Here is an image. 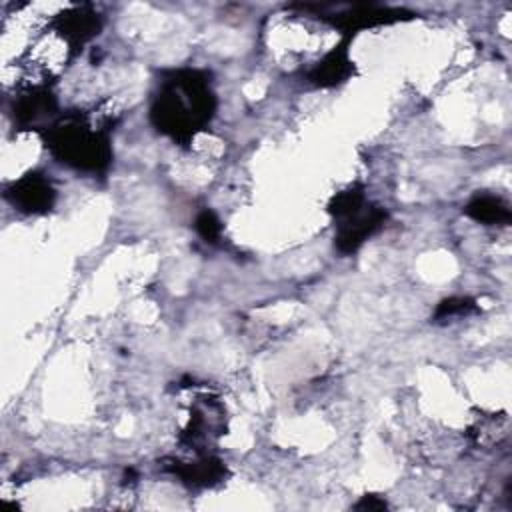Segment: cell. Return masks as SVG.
Returning a JSON list of instances; mask_svg holds the SVG:
<instances>
[{
    "mask_svg": "<svg viewBox=\"0 0 512 512\" xmlns=\"http://www.w3.org/2000/svg\"><path fill=\"white\" fill-rule=\"evenodd\" d=\"M6 200L24 214H46L54 208L56 188L40 172H28L14 180L6 192Z\"/></svg>",
    "mask_w": 512,
    "mask_h": 512,
    "instance_id": "277c9868",
    "label": "cell"
},
{
    "mask_svg": "<svg viewBox=\"0 0 512 512\" xmlns=\"http://www.w3.org/2000/svg\"><path fill=\"white\" fill-rule=\"evenodd\" d=\"M216 94L208 74L196 68L170 70L150 106L152 126L176 144H190L216 114Z\"/></svg>",
    "mask_w": 512,
    "mask_h": 512,
    "instance_id": "6da1fadb",
    "label": "cell"
},
{
    "mask_svg": "<svg viewBox=\"0 0 512 512\" xmlns=\"http://www.w3.org/2000/svg\"><path fill=\"white\" fill-rule=\"evenodd\" d=\"M12 116L20 128H42L58 118V100L46 86H34L18 94L12 104Z\"/></svg>",
    "mask_w": 512,
    "mask_h": 512,
    "instance_id": "8992f818",
    "label": "cell"
},
{
    "mask_svg": "<svg viewBox=\"0 0 512 512\" xmlns=\"http://www.w3.org/2000/svg\"><path fill=\"white\" fill-rule=\"evenodd\" d=\"M354 60L350 58V36H344L330 52L324 54L308 72L306 82L314 88H334L354 76Z\"/></svg>",
    "mask_w": 512,
    "mask_h": 512,
    "instance_id": "ba28073f",
    "label": "cell"
},
{
    "mask_svg": "<svg viewBox=\"0 0 512 512\" xmlns=\"http://www.w3.org/2000/svg\"><path fill=\"white\" fill-rule=\"evenodd\" d=\"M44 144L52 156L86 174H104L112 162V138L108 124H96L82 112L58 116L44 132Z\"/></svg>",
    "mask_w": 512,
    "mask_h": 512,
    "instance_id": "7a4b0ae2",
    "label": "cell"
},
{
    "mask_svg": "<svg viewBox=\"0 0 512 512\" xmlns=\"http://www.w3.org/2000/svg\"><path fill=\"white\" fill-rule=\"evenodd\" d=\"M194 228H196L198 236H200L204 242H208V244H216V242L220 240V236H222V222H220V218H218L212 210H208V208H204V210L198 212V216H196V220H194Z\"/></svg>",
    "mask_w": 512,
    "mask_h": 512,
    "instance_id": "4fadbf2b",
    "label": "cell"
},
{
    "mask_svg": "<svg viewBox=\"0 0 512 512\" xmlns=\"http://www.w3.org/2000/svg\"><path fill=\"white\" fill-rule=\"evenodd\" d=\"M466 216L480 224H510L512 212L508 202H504L500 196L494 194H476L470 198V202L464 206Z\"/></svg>",
    "mask_w": 512,
    "mask_h": 512,
    "instance_id": "30bf717a",
    "label": "cell"
},
{
    "mask_svg": "<svg viewBox=\"0 0 512 512\" xmlns=\"http://www.w3.org/2000/svg\"><path fill=\"white\" fill-rule=\"evenodd\" d=\"M368 206L366 202V192L360 184H354V186H348L340 192H336L330 200H328V214L336 220V222H342V220H348L352 216H356L358 212H362L364 208Z\"/></svg>",
    "mask_w": 512,
    "mask_h": 512,
    "instance_id": "8fae6325",
    "label": "cell"
},
{
    "mask_svg": "<svg viewBox=\"0 0 512 512\" xmlns=\"http://www.w3.org/2000/svg\"><path fill=\"white\" fill-rule=\"evenodd\" d=\"M388 218V212L382 206L368 204L356 216L338 222L334 236V246L340 254H354L372 234H376Z\"/></svg>",
    "mask_w": 512,
    "mask_h": 512,
    "instance_id": "52a82bcc",
    "label": "cell"
},
{
    "mask_svg": "<svg viewBox=\"0 0 512 512\" xmlns=\"http://www.w3.org/2000/svg\"><path fill=\"white\" fill-rule=\"evenodd\" d=\"M52 28L62 36L68 48L76 54L102 30V16L90 6L80 4L64 10L52 20Z\"/></svg>",
    "mask_w": 512,
    "mask_h": 512,
    "instance_id": "5b68a950",
    "label": "cell"
},
{
    "mask_svg": "<svg viewBox=\"0 0 512 512\" xmlns=\"http://www.w3.org/2000/svg\"><path fill=\"white\" fill-rule=\"evenodd\" d=\"M478 312V306L472 298L468 296H452V298H446L442 300L436 310H434V320L440 322V320H448V318H454V316H468V314H474Z\"/></svg>",
    "mask_w": 512,
    "mask_h": 512,
    "instance_id": "7c38bea8",
    "label": "cell"
},
{
    "mask_svg": "<svg viewBox=\"0 0 512 512\" xmlns=\"http://www.w3.org/2000/svg\"><path fill=\"white\" fill-rule=\"evenodd\" d=\"M354 508H356V510H384V508H388V504H386L384 498H380V496H376V494H366V496H362V498L354 504Z\"/></svg>",
    "mask_w": 512,
    "mask_h": 512,
    "instance_id": "5bb4252c",
    "label": "cell"
},
{
    "mask_svg": "<svg viewBox=\"0 0 512 512\" xmlns=\"http://www.w3.org/2000/svg\"><path fill=\"white\" fill-rule=\"evenodd\" d=\"M290 8H298L302 12H316L318 18H322L330 26L342 30L346 36L366 30V28L396 24V22L414 18V12H408L404 8L378 6V4H356V6L336 12V14H326L322 10V4H292Z\"/></svg>",
    "mask_w": 512,
    "mask_h": 512,
    "instance_id": "3957f363",
    "label": "cell"
},
{
    "mask_svg": "<svg viewBox=\"0 0 512 512\" xmlns=\"http://www.w3.org/2000/svg\"><path fill=\"white\" fill-rule=\"evenodd\" d=\"M164 468L178 476L184 484L200 488V486H212L226 476V466L220 458L204 454L192 462H182V460H166Z\"/></svg>",
    "mask_w": 512,
    "mask_h": 512,
    "instance_id": "9c48e42d",
    "label": "cell"
}]
</instances>
